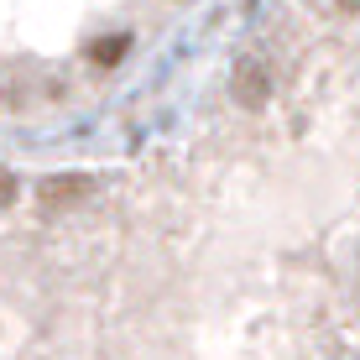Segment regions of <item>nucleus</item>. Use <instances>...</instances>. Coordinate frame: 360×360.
Returning <instances> with one entry per match:
<instances>
[{
  "label": "nucleus",
  "instance_id": "obj_4",
  "mask_svg": "<svg viewBox=\"0 0 360 360\" xmlns=\"http://www.w3.org/2000/svg\"><path fill=\"white\" fill-rule=\"evenodd\" d=\"M11 198H16V178H11V172H6V167H0V209H6V204H11Z\"/></svg>",
  "mask_w": 360,
  "mask_h": 360
},
{
  "label": "nucleus",
  "instance_id": "obj_3",
  "mask_svg": "<svg viewBox=\"0 0 360 360\" xmlns=\"http://www.w3.org/2000/svg\"><path fill=\"white\" fill-rule=\"evenodd\" d=\"M126 53H131V37H126V32H115V37H99V42L89 47V58H94L99 68H115Z\"/></svg>",
  "mask_w": 360,
  "mask_h": 360
},
{
  "label": "nucleus",
  "instance_id": "obj_1",
  "mask_svg": "<svg viewBox=\"0 0 360 360\" xmlns=\"http://www.w3.org/2000/svg\"><path fill=\"white\" fill-rule=\"evenodd\" d=\"M230 89H235V99H240L245 110H262L266 94H271V73H266V63H256V58H240V63H235Z\"/></svg>",
  "mask_w": 360,
  "mask_h": 360
},
{
  "label": "nucleus",
  "instance_id": "obj_2",
  "mask_svg": "<svg viewBox=\"0 0 360 360\" xmlns=\"http://www.w3.org/2000/svg\"><path fill=\"white\" fill-rule=\"evenodd\" d=\"M94 183L79 178V172H68V178H47L42 183V204H79V198H89Z\"/></svg>",
  "mask_w": 360,
  "mask_h": 360
}]
</instances>
